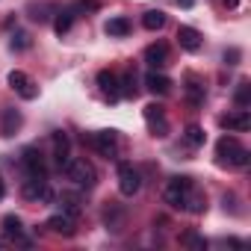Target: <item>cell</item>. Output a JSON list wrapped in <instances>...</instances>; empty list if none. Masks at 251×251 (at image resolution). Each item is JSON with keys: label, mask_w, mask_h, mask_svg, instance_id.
I'll use <instances>...</instances> for the list:
<instances>
[{"label": "cell", "mask_w": 251, "mask_h": 251, "mask_svg": "<svg viewBox=\"0 0 251 251\" xmlns=\"http://www.w3.org/2000/svg\"><path fill=\"white\" fill-rule=\"evenodd\" d=\"M216 154H219V163L222 166H248L251 163L248 148H242L233 136H222L216 142Z\"/></svg>", "instance_id": "6da1fadb"}, {"label": "cell", "mask_w": 251, "mask_h": 251, "mask_svg": "<svg viewBox=\"0 0 251 251\" xmlns=\"http://www.w3.org/2000/svg\"><path fill=\"white\" fill-rule=\"evenodd\" d=\"M65 175H68V180H74L77 186H86V189H92V186L98 183V172H95V166H92L89 160H83V157L68 160V163H65Z\"/></svg>", "instance_id": "7a4b0ae2"}, {"label": "cell", "mask_w": 251, "mask_h": 251, "mask_svg": "<svg viewBox=\"0 0 251 251\" xmlns=\"http://www.w3.org/2000/svg\"><path fill=\"white\" fill-rule=\"evenodd\" d=\"M189 192H192V177H172L163 195H166V204H169V207H175V210H186Z\"/></svg>", "instance_id": "3957f363"}, {"label": "cell", "mask_w": 251, "mask_h": 251, "mask_svg": "<svg viewBox=\"0 0 251 251\" xmlns=\"http://www.w3.org/2000/svg\"><path fill=\"white\" fill-rule=\"evenodd\" d=\"M21 195L27 201H53V189H50L48 177H36V175H27V180L21 186Z\"/></svg>", "instance_id": "277c9868"}, {"label": "cell", "mask_w": 251, "mask_h": 251, "mask_svg": "<svg viewBox=\"0 0 251 251\" xmlns=\"http://www.w3.org/2000/svg\"><path fill=\"white\" fill-rule=\"evenodd\" d=\"M118 189H121V195H127V198H133L142 189V175L130 163H118Z\"/></svg>", "instance_id": "5b68a950"}, {"label": "cell", "mask_w": 251, "mask_h": 251, "mask_svg": "<svg viewBox=\"0 0 251 251\" xmlns=\"http://www.w3.org/2000/svg\"><path fill=\"white\" fill-rule=\"evenodd\" d=\"M92 145H95V151H98L100 157H106V160H115V157H118V133H115V130H100V133H95V136H92Z\"/></svg>", "instance_id": "8992f818"}, {"label": "cell", "mask_w": 251, "mask_h": 251, "mask_svg": "<svg viewBox=\"0 0 251 251\" xmlns=\"http://www.w3.org/2000/svg\"><path fill=\"white\" fill-rule=\"evenodd\" d=\"M98 86H100V92H103V98L109 103H115L121 98V83H118V74L115 71H109V68L98 71Z\"/></svg>", "instance_id": "52a82bcc"}, {"label": "cell", "mask_w": 251, "mask_h": 251, "mask_svg": "<svg viewBox=\"0 0 251 251\" xmlns=\"http://www.w3.org/2000/svg\"><path fill=\"white\" fill-rule=\"evenodd\" d=\"M9 86H12L24 100H36V98H39V86H36L24 71H12V74H9Z\"/></svg>", "instance_id": "ba28073f"}, {"label": "cell", "mask_w": 251, "mask_h": 251, "mask_svg": "<svg viewBox=\"0 0 251 251\" xmlns=\"http://www.w3.org/2000/svg\"><path fill=\"white\" fill-rule=\"evenodd\" d=\"M222 127H225V130H233V133H245V130L251 127V115H248V109H236V112L222 115Z\"/></svg>", "instance_id": "9c48e42d"}, {"label": "cell", "mask_w": 251, "mask_h": 251, "mask_svg": "<svg viewBox=\"0 0 251 251\" xmlns=\"http://www.w3.org/2000/svg\"><path fill=\"white\" fill-rule=\"evenodd\" d=\"M24 124V115L18 112V109H12V106H6V109H0V133L3 136H15V130Z\"/></svg>", "instance_id": "30bf717a"}, {"label": "cell", "mask_w": 251, "mask_h": 251, "mask_svg": "<svg viewBox=\"0 0 251 251\" xmlns=\"http://www.w3.org/2000/svg\"><path fill=\"white\" fill-rule=\"evenodd\" d=\"M21 163H24L27 175H36V177H48L45 160H42V154H39L36 148H24V154H21Z\"/></svg>", "instance_id": "8fae6325"}, {"label": "cell", "mask_w": 251, "mask_h": 251, "mask_svg": "<svg viewBox=\"0 0 251 251\" xmlns=\"http://www.w3.org/2000/svg\"><path fill=\"white\" fill-rule=\"evenodd\" d=\"M145 62L157 71V68H166L169 65V48L163 45V42H154V45H148L145 48Z\"/></svg>", "instance_id": "7c38bea8"}, {"label": "cell", "mask_w": 251, "mask_h": 251, "mask_svg": "<svg viewBox=\"0 0 251 251\" xmlns=\"http://www.w3.org/2000/svg\"><path fill=\"white\" fill-rule=\"evenodd\" d=\"M45 227H48V230H53V233H62V236H74V233H77V225H74V219H71V216H65V213H56V216H50Z\"/></svg>", "instance_id": "4fadbf2b"}, {"label": "cell", "mask_w": 251, "mask_h": 251, "mask_svg": "<svg viewBox=\"0 0 251 251\" xmlns=\"http://www.w3.org/2000/svg\"><path fill=\"white\" fill-rule=\"evenodd\" d=\"M130 30H133V24L124 18V15L109 18V21H106V27H103V33H106L109 39H124V36H130Z\"/></svg>", "instance_id": "5bb4252c"}, {"label": "cell", "mask_w": 251, "mask_h": 251, "mask_svg": "<svg viewBox=\"0 0 251 251\" xmlns=\"http://www.w3.org/2000/svg\"><path fill=\"white\" fill-rule=\"evenodd\" d=\"M177 42H180L183 50L195 53V50L201 48V33H198L195 27H177Z\"/></svg>", "instance_id": "9a60e30c"}, {"label": "cell", "mask_w": 251, "mask_h": 251, "mask_svg": "<svg viewBox=\"0 0 251 251\" xmlns=\"http://www.w3.org/2000/svg\"><path fill=\"white\" fill-rule=\"evenodd\" d=\"M50 139H53V160H56L59 169H65V163L71 160V157H68V136H65L62 130H56Z\"/></svg>", "instance_id": "2e32d148"}, {"label": "cell", "mask_w": 251, "mask_h": 251, "mask_svg": "<svg viewBox=\"0 0 251 251\" xmlns=\"http://www.w3.org/2000/svg\"><path fill=\"white\" fill-rule=\"evenodd\" d=\"M103 222H106V230L121 233V230H124V210L115 207V204H109V210L103 213Z\"/></svg>", "instance_id": "e0dca14e"}, {"label": "cell", "mask_w": 251, "mask_h": 251, "mask_svg": "<svg viewBox=\"0 0 251 251\" xmlns=\"http://www.w3.org/2000/svg\"><path fill=\"white\" fill-rule=\"evenodd\" d=\"M145 86H148L154 95H166V92H172V80H169L166 74H157V71H151V74L145 77Z\"/></svg>", "instance_id": "ac0fdd59"}, {"label": "cell", "mask_w": 251, "mask_h": 251, "mask_svg": "<svg viewBox=\"0 0 251 251\" xmlns=\"http://www.w3.org/2000/svg\"><path fill=\"white\" fill-rule=\"evenodd\" d=\"M142 27L151 30V33H154V30H163V27H166V12H160V9L145 12V15H142Z\"/></svg>", "instance_id": "d6986e66"}, {"label": "cell", "mask_w": 251, "mask_h": 251, "mask_svg": "<svg viewBox=\"0 0 251 251\" xmlns=\"http://www.w3.org/2000/svg\"><path fill=\"white\" fill-rule=\"evenodd\" d=\"M21 233H24V225H21V219L9 213V216L3 219V236H6V239H21Z\"/></svg>", "instance_id": "ffe728a7"}, {"label": "cell", "mask_w": 251, "mask_h": 251, "mask_svg": "<svg viewBox=\"0 0 251 251\" xmlns=\"http://www.w3.org/2000/svg\"><path fill=\"white\" fill-rule=\"evenodd\" d=\"M118 83H121V95L124 98H136L139 95V86H136V74L133 71H127L124 77H118Z\"/></svg>", "instance_id": "44dd1931"}, {"label": "cell", "mask_w": 251, "mask_h": 251, "mask_svg": "<svg viewBox=\"0 0 251 251\" xmlns=\"http://www.w3.org/2000/svg\"><path fill=\"white\" fill-rule=\"evenodd\" d=\"M59 204H62V213H65V216H71V219L80 216V198H77V195H68V192H65V195H59Z\"/></svg>", "instance_id": "7402d4cb"}, {"label": "cell", "mask_w": 251, "mask_h": 251, "mask_svg": "<svg viewBox=\"0 0 251 251\" xmlns=\"http://www.w3.org/2000/svg\"><path fill=\"white\" fill-rule=\"evenodd\" d=\"M71 24H74V12H71V9L59 12V15H56V21H53V30H56V36H65V33L71 30Z\"/></svg>", "instance_id": "603a6c76"}, {"label": "cell", "mask_w": 251, "mask_h": 251, "mask_svg": "<svg viewBox=\"0 0 251 251\" xmlns=\"http://www.w3.org/2000/svg\"><path fill=\"white\" fill-rule=\"evenodd\" d=\"M180 242H183L186 248H192V251H207V239H204V236H198L195 230H186V233L180 236Z\"/></svg>", "instance_id": "cb8c5ba5"}, {"label": "cell", "mask_w": 251, "mask_h": 251, "mask_svg": "<svg viewBox=\"0 0 251 251\" xmlns=\"http://www.w3.org/2000/svg\"><path fill=\"white\" fill-rule=\"evenodd\" d=\"M30 45H33V39H30V33H24V30H15L12 39H9V48H12V50H27Z\"/></svg>", "instance_id": "d4e9b609"}, {"label": "cell", "mask_w": 251, "mask_h": 251, "mask_svg": "<svg viewBox=\"0 0 251 251\" xmlns=\"http://www.w3.org/2000/svg\"><path fill=\"white\" fill-rule=\"evenodd\" d=\"M98 9H100V0H77L71 6L74 15H86V12H98Z\"/></svg>", "instance_id": "484cf974"}, {"label": "cell", "mask_w": 251, "mask_h": 251, "mask_svg": "<svg viewBox=\"0 0 251 251\" xmlns=\"http://www.w3.org/2000/svg\"><path fill=\"white\" fill-rule=\"evenodd\" d=\"M186 210H189V213H204V210H207V198L192 189V192H189V201H186Z\"/></svg>", "instance_id": "4316f807"}, {"label": "cell", "mask_w": 251, "mask_h": 251, "mask_svg": "<svg viewBox=\"0 0 251 251\" xmlns=\"http://www.w3.org/2000/svg\"><path fill=\"white\" fill-rule=\"evenodd\" d=\"M233 100H236V106H239V109H245V106L251 103V86H248L245 80L239 83V89H236V98H233Z\"/></svg>", "instance_id": "83f0119b"}, {"label": "cell", "mask_w": 251, "mask_h": 251, "mask_svg": "<svg viewBox=\"0 0 251 251\" xmlns=\"http://www.w3.org/2000/svg\"><path fill=\"white\" fill-rule=\"evenodd\" d=\"M148 127H151V133L160 136V139L169 136V121H166V115H163V118H151V121H148Z\"/></svg>", "instance_id": "f1b7e54d"}, {"label": "cell", "mask_w": 251, "mask_h": 251, "mask_svg": "<svg viewBox=\"0 0 251 251\" xmlns=\"http://www.w3.org/2000/svg\"><path fill=\"white\" fill-rule=\"evenodd\" d=\"M186 92H189V100H192V103H201V100H204V86H201L195 77H189V89H186Z\"/></svg>", "instance_id": "f546056e"}, {"label": "cell", "mask_w": 251, "mask_h": 251, "mask_svg": "<svg viewBox=\"0 0 251 251\" xmlns=\"http://www.w3.org/2000/svg\"><path fill=\"white\" fill-rule=\"evenodd\" d=\"M186 139L192 142V145H204V139H207V133L198 127V124H189L186 127Z\"/></svg>", "instance_id": "4dcf8cb0"}, {"label": "cell", "mask_w": 251, "mask_h": 251, "mask_svg": "<svg viewBox=\"0 0 251 251\" xmlns=\"http://www.w3.org/2000/svg\"><path fill=\"white\" fill-rule=\"evenodd\" d=\"M239 56H242V53H239V48L225 50V62H227V65H236V62H239Z\"/></svg>", "instance_id": "1f68e13d"}, {"label": "cell", "mask_w": 251, "mask_h": 251, "mask_svg": "<svg viewBox=\"0 0 251 251\" xmlns=\"http://www.w3.org/2000/svg\"><path fill=\"white\" fill-rule=\"evenodd\" d=\"M177 6H183V9H192V0H175Z\"/></svg>", "instance_id": "d6a6232c"}, {"label": "cell", "mask_w": 251, "mask_h": 251, "mask_svg": "<svg viewBox=\"0 0 251 251\" xmlns=\"http://www.w3.org/2000/svg\"><path fill=\"white\" fill-rule=\"evenodd\" d=\"M222 3H225V9H236V3H239V0H222Z\"/></svg>", "instance_id": "836d02e7"}, {"label": "cell", "mask_w": 251, "mask_h": 251, "mask_svg": "<svg viewBox=\"0 0 251 251\" xmlns=\"http://www.w3.org/2000/svg\"><path fill=\"white\" fill-rule=\"evenodd\" d=\"M6 195V186H3V177H0V198H3Z\"/></svg>", "instance_id": "e575fe53"}]
</instances>
